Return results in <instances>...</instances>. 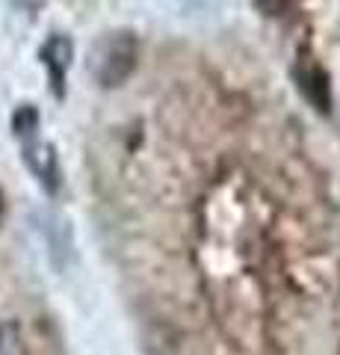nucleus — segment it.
Returning a JSON list of instances; mask_svg holds the SVG:
<instances>
[{"mask_svg": "<svg viewBox=\"0 0 340 355\" xmlns=\"http://www.w3.org/2000/svg\"><path fill=\"white\" fill-rule=\"evenodd\" d=\"M12 133L24 146L33 139H39V110L33 104H21L12 113Z\"/></svg>", "mask_w": 340, "mask_h": 355, "instance_id": "5", "label": "nucleus"}, {"mask_svg": "<svg viewBox=\"0 0 340 355\" xmlns=\"http://www.w3.org/2000/svg\"><path fill=\"white\" fill-rule=\"evenodd\" d=\"M3 216H6V202H3V193H0V222H3Z\"/></svg>", "mask_w": 340, "mask_h": 355, "instance_id": "8", "label": "nucleus"}, {"mask_svg": "<svg viewBox=\"0 0 340 355\" xmlns=\"http://www.w3.org/2000/svg\"><path fill=\"white\" fill-rule=\"evenodd\" d=\"M42 65L48 69V80H51V92L62 98L65 95V74L71 69L74 60V44L69 36H51L39 51Z\"/></svg>", "mask_w": 340, "mask_h": 355, "instance_id": "2", "label": "nucleus"}, {"mask_svg": "<svg viewBox=\"0 0 340 355\" xmlns=\"http://www.w3.org/2000/svg\"><path fill=\"white\" fill-rule=\"evenodd\" d=\"M258 3V9L263 15H269V18H276V15H281L284 9H287V3L290 0H255Z\"/></svg>", "mask_w": 340, "mask_h": 355, "instance_id": "7", "label": "nucleus"}, {"mask_svg": "<svg viewBox=\"0 0 340 355\" xmlns=\"http://www.w3.org/2000/svg\"><path fill=\"white\" fill-rule=\"evenodd\" d=\"M0 355H24V340H21L18 323H0Z\"/></svg>", "mask_w": 340, "mask_h": 355, "instance_id": "6", "label": "nucleus"}, {"mask_svg": "<svg viewBox=\"0 0 340 355\" xmlns=\"http://www.w3.org/2000/svg\"><path fill=\"white\" fill-rule=\"evenodd\" d=\"M136 57H139V44L134 33H127V30L107 33L89 51V74L95 77L98 86L116 89L134 74Z\"/></svg>", "mask_w": 340, "mask_h": 355, "instance_id": "1", "label": "nucleus"}, {"mask_svg": "<svg viewBox=\"0 0 340 355\" xmlns=\"http://www.w3.org/2000/svg\"><path fill=\"white\" fill-rule=\"evenodd\" d=\"M296 77H299V86H302V92L308 95V101L320 110V113H328V83H325V71L320 65L305 62L302 69L296 71Z\"/></svg>", "mask_w": 340, "mask_h": 355, "instance_id": "4", "label": "nucleus"}, {"mask_svg": "<svg viewBox=\"0 0 340 355\" xmlns=\"http://www.w3.org/2000/svg\"><path fill=\"white\" fill-rule=\"evenodd\" d=\"M24 163L33 172V178H36L48 193L60 190V163H57V151H53V146H48V142H42V139L27 142L24 146Z\"/></svg>", "mask_w": 340, "mask_h": 355, "instance_id": "3", "label": "nucleus"}]
</instances>
